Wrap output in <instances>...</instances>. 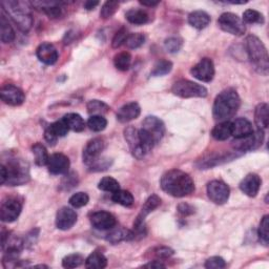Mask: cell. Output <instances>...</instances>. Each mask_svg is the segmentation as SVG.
Segmentation results:
<instances>
[{"label": "cell", "mask_w": 269, "mask_h": 269, "mask_svg": "<svg viewBox=\"0 0 269 269\" xmlns=\"http://www.w3.org/2000/svg\"><path fill=\"white\" fill-rule=\"evenodd\" d=\"M172 92L181 98H205L208 94L203 85L184 79L175 82Z\"/></svg>", "instance_id": "cell-7"}, {"label": "cell", "mask_w": 269, "mask_h": 269, "mask_svg": "<svg viewBox=\"0 0 269 269\" xmlns=\"http://www.w3.org/2000/svg\"><path fill=\"white\" fill-rule=\"evenodd\" d=\"M3 10L6 11L8 15L17 25L19 30L22 32H28L33 26V17L30 12V7L28 3L22 2H3Z\"/></svg>", "instance_id": "cell-5"}, {"label": "cell", "mask_w": 269, "mask_h": 269, "mask_svg": "<svg viewBox=\"0 0 269 269\" xmlns=\"http://www.w3.org/2000/svg\"><path fill=\"white\" fill-rule=\"evenodd\" d=\"M174 254V250L166 246H160V247H156L153 250V255L156 257V260H163L171 257Z\"/></svg>", "instance_id": "cell-49"}, {"label": "cell", "mask_w": 269, "mask_h": 269, "mask_svg": "<svg viewBox=\"0 0 269 269\" xmlns=\"http://www.w3.org/2000/svg\"><path fill=\"white\" fill-rule=\"evenodd\" d=\"M269 216H264L260 222L259 229H257V235H259L260 241L267 246L268 245V240H269Z\"/></svg>", "instance_id": "cell-43"}, {"label": "cell", "mask_w": 269, "mask_h": 269, "mask_svg": "<svg viewBox=\"0 0 269 269\" xmlns=\"http://www.w3.org/2000/svg\"><path fill=\"white\" fill-rule=\"evenodd\" d=\"M105 149V142L101 138H95L89 141L83 150V162L88 167L100 159V156Z\"/></svg>", "instance_id": "cell-14"}, {"label": "cell", "mask_w": 269, "mask_h": 269, "mask_svg": "<svg viewBox=\"0 0 269 269\" xmlns=\"http://www.w3.org/2000/svg\"><path fill=\"white\" fill-rule=\"evenodd\" d=\"M130 62H131V56L127 52L119 53L115 56V58H114L115 66L119 71H122V72H125L129 69Z\"/></svg>", "instance_id": "cell-36"}, {"label": "cell", "mask_w": 269, "mask_h": 269, "mask_svg": "<svg viewBox=\"0 0 269 269\" xmlns=\"http://www.w3.org/2000/svg\"><path fill=\"white\" fill-rule=\"evenodd\" d=\"M141 114L140 105L137 102H129L119 108L117 120L121 123H126L137 119Z\"/></svg>", "instance_id": "cell-23"}, {"label": "cell", "mask_w": 269, "mask_h": 269, "mask_svg": "<svg viewBox=\"0 0 269 269\" xmlns=\"http://www.w3.org/2000/svg\"><path fill=\"white\" fill-rule=\"evenodd\" d=\"M244 24H249V25H253V24H260L263 25L264 24V16L263 14H261L260 12H257L255 10H247L245 11L243 14V18H242Z\"/></svg>", "instance_id": "cell-39"}, {"label": "cell", "mask_w": 269, "mask_h": 269, "mask_svg": "<svg viewBox=\"0 0 269 269\" xmlns=\"http://www.w3.org/2000/svg\"><path fill=\"white\" fill-rule=\"evenodd\" d=\"M119 8V4L117 2H106L102 8H101L100 16L103 19H108L113 16Z\"/></svg>", "instance_id": "cell-47"}, {"label": "cell", "mask_w": 269, "mask_h": 269, "mask_svg": "<svg viewBox=\"0 0 269 269\" xmlns=\"http://www.w3.org/2000/svg\"><path fill=\"white\" fill-rule=\"evenodd\" d=\"M264 140V132L262 129H257L253 131L252 134L248 137L241 138V139H234L232 142L233 148L238 151L245 152V151H251L255 150L262 145Z\"/></svg>", "instance_id": "cell-16"}, {"label": "cell", "mask_w": 269, "mask_h": 269, "mask_svg": "<svg viewBox=\"0 0 269 269\" xmlns=\"http://www.w3.org/2000/svg\"><path fill=\"white\" fill-rule=\"evenodd\" d=\"M71 166L70 159L67 156L57 153L50 156L48 161V168L49 172L53 175H65L69 173Z\"/></svg>", "instance_id": "cell-18"}, {"label": "cell", "mask_w": 269, "mask_h": 269, "mask_svg": "<svg viewBox=\"0 0 269 269\" xmlns=\"http://www.w3.org/2000/svg\"><path fill=\"white\" fill-rule=\"evenodd\" d=\"M32 153H33L34 157H35V163L38 166L48 165L50 156L48 154L46 147H44L43 144H41V143L34 144L32 147Z\"/></svg>", "instance_id": "cell-33"}, {"label": "cell", "mask_w": 269, "mask_h": 269, "mask_svg": "<svg viewBox=\"0 0 269 269\" xmlns=\"http://www.w3.org/2000/svg\"><path fill=\"white\" fill-rule=\"evenodd\" d=\"M190 73L196 78V79L203 81V82H210L215 77V65L211 59L203 58L201 59L193 69L190 70Z\"/></svg>", "instance_id": "cell-13"}, {"label": "cell", "mask_w": 269, "mask_h": 269, "mask_svg": "<svg viewBox=\"0 0 269 269\" xmlns=\"http://www.w3.org/2000/svg\"><path fill=\"white\" fill-rule=\"evenodd\" d=\"M127 36H128L127 30L125 28L120 29L116 33V35L114 36L113 41H111V47H113L114 49H118V48H120L122 46V44H125Z\"/></svg>", "instance_id": "cell-48"}, {"label": "cell", "mask_w": 269, "mask_h": 269, "mask_svg": "<svg viewBox=\"0 0 269 269\" xmlns=\"http://www.w3.org/2000/svg\"><path fill=\"white\" fill-rule=\"evenodd\" d=\"M87 113L92 116H103L109 110V106L100 100H91L86 105Z\"/></svg>", "instance_id": "cell-34"}, {"label": "cell", "mask_w": 269, "mask_h": 269, "mask_svg": "<svg viewBox=\"0 0 269 269\" xmlns=\"http://www.w3.org/2000/svg\"><path fill=\"white\" fill-rule=\"evenodd\" d=\"M84 261H85L84 257L81 254L73 253L64 257V259L62 260V266L67 269H72V268L79 267L80 265L84 263Z\"/></svg>", "instance_id": "cell-41"}, {"label": "cell", "mask_w": 269, "mask_h": 269, "mask_svg": "<svg viewBox=\"0 0 269 269\" xmlns=\"http://www.w3.org/2000/svg\"><path fill=\"white\" fill-rule=\"evenodd\" d=\"M161 205V199L157 196V195H152L149 197V199L145 201V203L143 204L141 211L139 212V215L137 216L136 220L133 222V228L134 231V239L137 238V235H141V237H144L145 234V225H144V221L145 218H147L151 212H153L156 208H158Z\"/></svg>", "instance_id": "cell-8"}, {"label": "cell", "mask_w": 269, "mask_h": 269, "mask_svg": "<svg viewBox=\"0 0 269 269\" xmlns=\"http://www.w3.org/2000/svg\"><path fill=\"white\" fill-rule=\"evenodd\" d=\"M172 70H173V63L168 60L162 59L155 64L154 69L152 71V76H154V77L164 76L168 73H171Z\"/></svg>", "instance_id": "cell-38"}, {"label": "cell", "mask_w": 269, "mask_h": 269, "mask_svg": "<svg viewBox=\"0 0 269 269\" xmlns=\"http://www.w3.org/2000/svg\"><path fill=\"white\" fill-rule=\"evenodd\" d=\"M165 133V125L161 119L149 116L144 119L142 128L139 129V137L143 147L150 153L156 144H158Z\"/></svg>", "instance_id": "cell-3"}, {"label": "cell", "mask_w": 269, "mask_h": 269, "mask_svg": "<svg viewBox=\"0 0 269 269\" xmlns=\"http://www.w3.org/2000/svg\"><path fill=\"white\" fill-rule=\"evenodd\" d=\"M32 6L37 10H41L50 18H57L61 15V8L59 3L55 2H34Z\"/></svg>", "instance_id": "cell-25"}, {"label": "cell", "mask_w": 269, "mask_h": 269, "mask_svg": "<svg viewBox=\"0 0 269 269\" xmlns=\"http://www.w3.org/2000/svg\"><path fill=\"white\" fill-rule=\"evenodd\" d=\"M98 5H99L98 2H86L84 3V8L87 11H91V10H94Z\"/></svg>", "instance_id": "cell-54"}, {"label": "cell", "mask_w": 269, "mask_h": 269, "mask_svg": "<svg viewBox=\"0 0 269 269\" xmlns=\"http://www.w3.org/2000/svg\"><path fill=\"white\" fill-rule=\"evenodd\" d=\"M188 24L197 30H203L210 24V16L204 11H195L189 14Z\"/></svg>", "instance_id": "cell-24"}, {"label": "cell", "mask_w": 269, "mask_h": 269, "mask_svg": "<svg viewBox=\"0 0 269 269\" xmlns=\"http://www.w3.org/2000/svg\"><path fill=\"white\" fill-rule=\"evenodd\" d=\"M88 201H89L88 195L85 193H82V192L74 194L69 200L70 204L75 208H80V207L87 205Z\"/></svg>", "instance_id": "cell-45"}, {"label": "cell", "mask_w": 269, "mask_h": 269, "mask_svg": "<svg viewBox=\"0 0 269 269\" xmlns=\"http://www.w3.org/2000/svg\"><path fill=\"white\" fill-rule=\"evenodd\" d=\"M241 105V99L237 91L227 88L221 92L212 107V115L217 121H229L228 119L235 115Z\"/></svg>", "instance_id": "cell-2"}, {"label": "cell", "mask_w": 269, "mask_h": 269, "mask_svg": "<svg viewBox=\"0 0 269 269\" xmlns=\"http://www.w3.org/2000/svg\"><path fill=\"white\" fill-rule=\"evenodd\" d=\"M207 196L215 204H225L230 196V188L223 181L214 180L207 184Z\"/></svg>", "instance_id": "cell-11"}, {"label": "cell", "mask_w": 269, "mask_h": 269, "mask_svg": "<svg viewBox=\"0 0 269 269\" xmlns=\"http://www.w3.org/2000/svg\"><path fill=\"white\" fill-rule=\"evenodd\" d=\"M144 268H165V265L163 263H161L159 260H155V261H152L148 264L143 265Z\"/></svg>", "instance_id": "cell-53"}, {"label": "cell", "mask_w": 269, "mask_h": 269, "mask_svg": "<svg viewBox=\"0 0 269 269\" xmlns=\"http://www.w3.org/2000/svg\"><path fill=\"white\" fill-rule=\"evenodd\" d=\"M91 224L94 228L99 230H110L117 225L115 216L110 212L100 210L96 211L91 216Z\"/></svg>", "instance_id": "cell-17"}, {"label": "cell", "mask_w": 269, "mask_h": 269, "mask_svg": "<svg viewBox=\"0 0 269 269\" xmlns=\"http://www.w3.org/2000/svg\"><path fill=\"white\" fill-rule=\"evenodd\" d=\"M183 46V40L180 37H170L165 40L164 48L168 53H177L181 50Z\"/></svg>", "instance_id": "cell-44"}, {"label": "cell", "mask_w": 269, "mask_h": 269, "mask_svg": "<svg viewBox=\"0 0 269 269\" xmlns=\"http://www.w3.org/2000/svg\"><path fill=\"white\" fill-rule=\"evenodd\" d=\"M0 37L4 43H10L15 39V32L5 16L4 11H2V17H0Z\"/></svg>", "instance_id": "cell-28"}, {"label": "cell", "mask_w": 269, "mask_h": 269, "mask_svg": "<svg viewBox=\"0 0 269 269\" xmlns=\"http://www.w3.org/2000/svg\"><path fill=\"white\" fill-rule=\"evenodd\" d=\"M7 171L6 184L10 186H18L30 181V166L29 163L19 158H11L7 163H4Z\"/></svg>", "instance_id": "cell-6"}, {"label": "cell", "mask_w": 269, "mask_h": 269, "mask_svg": "<svg viewBox=\"0 0 269 269\" xmlns=\"http://www.w3.org/2000/svg\"><path fill=\"white\" fill-rule=\"evenodd\" d=\"M126 20L131 25L136 26H142L145 25L149 21V14L143 10L139 9H131L127 11L125 14Z\"/></svg>", "instance_id": "cell-30"}, {"label": "cell", "mask_w": 269, "mask_h": 269, "mask_svg": "<svg viewBox=\"0 0 269 269\" xmlns=\"http://www.w3.org/2000/svg\"><path fill=\"white\" fill-rule=\"evenodd\" d=\"M107 266V259L98 251H94L93 253L87 256L85 260V267L88 269H102Z\"/></svg>", "instance_id": "cell-31"}, {"label": "cell", "mask_w": 269, "mask_h": 269, "mask_svg": "<svg viewBox=\"0 0 269 269\" xmlns=\"http://www.w3.org/2000/svg\"><path fill=\"white\" fill-rule=\"evenodd\" d=\"M144 41H145V37H144L143 34L132 33V34H128L125 44L128 49L136 50V49H139L140 47L143 46Z\"/></svg>", "instance_id": "cell-42"}, {"label": "cell", "mask_w": 269, "mask_h": 269, "mask_svg": "<svg viewBox=\"0 0 269 269\" xmlns=\"http://www.w3.org/2000/svg\"><path fill=\"white\" fill-rule=\"evenodd\" d=\"M254 131L252 123L245 119V118H239L235 121L231 122V136L234 139H241L248 137L252 134Z\"/></svg>", "instance_id": "cell-22"}, {"label": "cell", "mask_w": 269, "mask_h": 269, "mask_svg": "<svg viewBox=\"0 0 269 269\" xmlns=\"http://www.w3.org/2000/svg\"><path fill=\"white\" fill-rule=\"evenodd\" d=\"M76 211L70 207H61L56 215V226L60 230L71 229L77 222Z\"/></svg>", "instance_id": "cell-19"}, {"label": "cell", "mask_w": 269, "mask_h": 269, "mask_svg": "<svg viewBox=\"0 0 269 269\" xmlns=\"http://www.w3.org/2000/svg\"><path fill=\"white\" fill-rule=\"evenodd\" d=\"M262 180L256 174H249L246 176L240 183V189L248 197H255L259 194Z\"/></svg>", "instance_id": "cell-21"}, {"label": "cell", "mask_w": 269, "mask_h": 269, "mask_svg": "<svg viewBox=\"0 0 269 269\" xmlns=\"http://www.w3.org/2000/svg\"><path fill=\"white\" fill-rule=\"evenodd\" d=\"M63 120L65 121L69 128L76 132H80L85 128V122L79 114L70 113L63 117Z\"/></svg>", "instance_id": "cell-32"}, {"label": "cell", "mask_w": 269, "mask_h": 269, "mask_svg": "<svg viewBox=\"0 0 269 269\" xmlns=\"http://www.w3.org/2000/svg\"><path fill=\"white\" fill-rule=\"evenodd\" d=\"M0 97L6 104L18 106L25 102L26 95L21 88L13 84H7L2 87Z\"/></svg>", "instance_id": "cell-15"}, {"label": "cell", "mask_w": 269, "mask_h": 269, "mask_svg": "<svg viewBox=\"0 0 269 269\" xmlns=\"http://www.w3.org/2000/svg\"><path fill=\"white\" fill-rule=\"evenodd\" d=\"M44 138H46L47 142L50 144V145H55V143L57 142V139L58 137L56 136V134L51 130L50 127H48L46 129V131H44Z\"/></svg>", "instance_id": "cell-52"}, {"label": "cell", "mask_w": 269, "mask_h": 269, "mask_svg": "<svg viewBox=\"0 0 269 269\" xmlns=\"http://www.w3.org/2000/svg\"><path fill=\"white\" fill-rule=\"evenodd\" d=\"M36 55L38 59L47 65H53L58 60L59 54L57 49L52 43L44 42L41 43L36 50Z\"/></svg>", "instance_id": "cell-20"}, {"label": "cell", "mask_w": 269, "mask_h": 269, "mask_svg": "<svg viewBox=\"0 0 269 269\" xmlns=\"http://www.w3.org/2000/svg\"><path fill=\"white\" fill-rule=\"evenodd\" d=\"M211 136L217 141H225L231 136V122L222 121L211 130Z\"/></svg>", "instance_id": "cell-27"}, {"label": "cell", "mask_w": 269, "mask_h": 269, "mask_svg": "<svg viewBox=\"0 0 269 269\" xmlns=\"http://www.w3.org/2000/svg\"><path fill=\"white\" fill-rule=\"evenodd\" d=\"M218 25L222 31L234 36H242L246 32L242 18L233 13H223L218 19Z\"/></svg>", "instance_id": "cell-9"}, {"label": "cell", "mask_w": 269, "mask_h": 269, "mask_svg": "<svg viewBox=\"0 0 269 269\" xmlns=\"http://www.w3.org/2000/svg\"><path fill=\"white\" fill-rule=\"evenodd\" d=\"M98 188L102 190V192L115 193L120 189V184L113 177H104L103 179H101V181L99 182Z\"/></svg>", "instance_id": "cell-37"}, {"label": "cell", "mask_w": 269, "mask_h": 269, "mask_svg": "<svg viewBox=\"0 0 269 269\" xmlns=\"http://www.w3.org/2000/svg\"><path fill=\"white\" fill-rule=\"evenodd\" d=\"M245 48L247 52L248 58L257 73L262 75L268 74V53L264 43L256 36L249 35L246 37Z\"/></svg>", "instance_id": "cell-4"}, {"label": "cell", "mask_w": 269, "mask_h": 269, "mask_svg": "<svg viewBox=\"0 0 269 269\" xmlns=\"http://www.w3.org/2000/svg\"><path fill=\"white\" fill-rule=\"evenodd\" d=\"M254 122L257 129H265L269 123V106L267 103H260L254 110Z\"/></svg>", "instance_id": "cell-26"}, {"label": "cell", "mask_w": 269, "mask_h": 269, "mask_svg": "<svg viewBox=\"0 0 269 269\" xmlns=\"http://www.w3.org/2000/svg\"><path fill=\"white\" fill-rule=\"evenodd\" d=\"M134 239V234L131 230L125 228L115 229L106 235V240L111 244H117L122 241H129Z\"/></svg>", "instance_id": "cell-29"}, {"label": "cell", "mask_w": 269, "mask_h": 269, "mask_svg": "<svg viewBox=\"0 0 269 269\" xmlns=\"http://www.w3.org/2000/svg\"><path fill=\"white\" fill-rule=\"evenodd\" d=\"M163 192L176 198H182L194 193L195 183L188 174L180 170L166 172L160 181Z\"/></svg>", "instance_id": "cell-1"}, {"label": "cell", "mask_w": 269, "mask_h": 269, "mask_svg": "<svg viewBox=\"0 0 269 269\" xmlns=\"http://www.w3.org/2000/svg\"><path fill=\"white\" fill-rule=\"evenodd\" d=\"M87 126L91 130L99 132L105 129L107 126V121L103 116H91L87 121Z\"/></svg>", "instance_id": "cell-40"}, {"label": "cell", "mask_w": 269, "mask_h": 269, "mask_svg": "<svg viewBox=\"0 0 269 269\" xmlns=\"http://www.w3.org/2000/svg\"><path fill=\"white\" fill-rule=\"evenodd\" d=\"M51 128V130L57 136L58 138L59 137H64L67 134V132H69L70 128L69 126H67V124L65 123V121L63 120V118L61 120H58L56 121L54 123H52V124L49 126Z\"/></svg>", "instance_id": "cell-46"}, {"label": "cell", "mask_w": 269, "mask_h": 269, "mask_svg": "<svg viewBox=\"0 0 269 269\" xmlns=\"http://www.w3.org/2000/svg\"><path fill=\"white\" fill-rule=\"evenodd\" d=\"M204 266L207 269H221L226 266V262L221 256H211L206 260Z\"/></svg>", "instance_id": "cell-50"}, {"label": "cell", "mask_w": 269, "mask_h": 269, "mask_svg": "<svg viewBox=\"0 0 269 269\" xmlns=\"http://www.w3.org/2000/svg\"><path fill=\"white\" fill-rule=\"evenodd\" d=\"M111 200H113L115 203L120 204L122 206L129 207L133 204V197L132 195L127 192V190H122L119 189L117 192L113 193V196H111Z\"/></svg>", "instance_id": "cell-35"}, {"label": "cell", "mask_w": 269, "mask_h": 269, "mask_svg": "<svg viewBox=\"0 0 269 269\" xmlns=\"http://www.w3.org/2000/svg\"><path fill=\"white\" fill-rule=\"evenodd\" d=\"M140 4L144 7H156V6H158L159 5V2H140Z\"/></svg>", "instance_id": "cell-55"}, {"label": "cell", "mask_w": 269, "mask_h": 269, "mask_svg": "<svg viewBox=\"0 0 269 269\" xmlns=\"http://www.w3.org/2000/svg\"><path fill=\"white\" fill-rule=\"evenodd\" d=\"M178 211L183 216H189L194 214L195 208L187 203H182L178 206Z\"/></svg>", "instance_id": "cell-51"}, {"label": "cell", "mask_w": 269, "mask_h": 269, "mask_svg": "<svg viewBox=\"0 0 269 269\" xmlns=\"http://www.w3.org/2000/svg\"><path fill=\"white\" fill-rule=\"evenodd\" d=\"M22 210V203L18 198H6L0 206V219L3 222L11 223L18 219Z\"/></svg>", "instance_id": "cell-10"}, {"label": "cell", "mask_w": 269, "mask_h": 269, "mask_svg": "<svg viewBox=\"0 0 269 269\" xmlns=\"http://www.w3.org/2000/svg\"><path fill=\"white\" fill-rule=\"evenodd\" d=\"M124 138L126 142L128 143V147L134 158L140 160V159H143L144 157L149 154V152L143 147V144L140 140L138 129H136L132 126H128L124 130Z\"/></svg>", "instance_id": "cell-12"}]
</instances>
